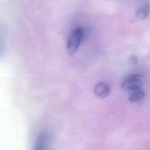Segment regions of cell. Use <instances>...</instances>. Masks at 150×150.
<instances>
[{
	"instance_id": "1",
	"label": "cell",
	"mask_w": 150,
	"mask_h": 150,
	"mask_svg": "<svg viewBox=\"0 0 150 150\" xmlns=\"http://www.w3.org/2000/svg\"><path fill=\"white\" fill-rule=\"evenodd\" d=\"M83 36V30L80 27L76 28L71 32L67 43V51L70 55L76 53L80 45Z\"/></svg>"
},
{
	"instance_id": "2",
	"label": "cell",
	"mask_w": 150,
	"mask_h": 150,
	"mask_svg": "<svg viewBox=\"0 0 150 150\" xmlns=\"http://www.w3.org/2000/svg\"><path fill=\"white\" fill-rule=\"evenodd\" d=\"M142 83L140 75L132 74L128 76L123 81L122 87L124 90H136L141 88Z\"/></svg>"
},
{
	"instance_id": "3",
	"label": "cell",
	"mask_w": 150,
	"mask_h": 150,
	"mask_svg": "<svg viewBox=\"0 0 150 150\" xmlns=\"http://www.w3.org/2000/svg\"><path fill=\"white\" fill-rule=\"evenodd\" d=\"M94 93L97 97L101 98H104L108 96L110 93V88L106 83L101 82L96 86L94 88Z\"/></svg>"
},
{
	"instance_id": "4",
	"label": "cell",
	"mask_w": 150,
	"mask_h": 150,
	"mask_svg": "<svg viewBox=\"0 0 150 150\" xmlns=\"http://www.w3.org/2000/svg\"><path fill=\"white\" fill-rule=\"evenodd\" d=\"M150 8L148 4L141 6L137 11L135 17L139 20H142L146 18L149 13Z\"/></svg>"
},
{
	"instance_id": "5",
	"label": "cell",
	"mask_w": 150,
	"mask_h": 150,
	"mask_svg": "<svg viewBox=\"0 0 150 150\" xmlns=\"http://www.w3.org/2000/svg\"><path fill=\"white\" fill-rule=\"evenodd\" d=\"M145 96V93L143 90L141 89H138L135 90V91L129 96L128 100L129 101L132 103L138 102L143 99Z\"/></svg>"
},
{
	"instance_id": "6",
	"label": "cell",
	"mask_w": 150,
	"mask_h": 150,
	"mask_svg": "<svg viewBox=\"0 0 150 150\" xmlns=\"http://www.w3.org/2000/svg\"><path fill=\"white\" fill-rule=\"evenodd\" d=\"M129 60L132 64H135L136 63L138 62V59H137V56H135V55L131 56L129 58Z\"/></svg>"
}]
</instances>
